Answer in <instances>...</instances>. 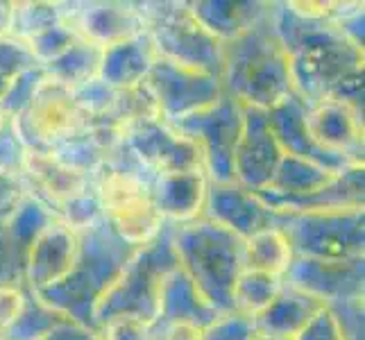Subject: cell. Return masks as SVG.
I'll return each mask as SVG.
<instances>
[{
	"label": "cell",
	"instance_id": "cell-30",
	"mask_svg": "<svg viewBox=\"0 0 365 340\" xmlns=\"http://www.w3.org/2000/svg\"><path fill=\"white\" fill-rule=\"evenodd\" d=\"M282 277L243 268L234 284V313L255 318L282 291Z\"/></svg>",
	"mask_w": 365,
	"mask_h": 340
},
{
	"label": "cell",
	"instance_id": "cell-12",
	"mask_svg": "<svg viewBox=\"0 0 365 340\" xmlns=\"http://www.w3.org/2000/svg\"><path fill=\"white\" fill-rule=\"evenodd\" d=\"M145 84L153 91L161 118L166 123L202 111L216 105L225 96L222 82L218 78L178 66L166 59L155 61L153 71L145 78Z\"/></svg>",
	"mask_w": 365,
	"mask_h": 340
},
{
	"label": "cell",
	"instance_id": "cell-4",
	"mask_svg": "<svg viewBox=\"0 0 365 340\" xmlns=\"http://www.w3.org/2000/svg\"><path fill=\"white\" fill-rule=\"evenodd\" d=\"M170 227L180 268L191 277L209 306L220 316L234 313V284L243 270L245 241L205 216Z\"/></svg>",
	"mask_w": 365,
	"mask_h": 340
},
{
	"label": "cell",
	"instance_id": "cell-39",
	"mask_svg": "<svg viewBox=\"0 0 365 340\" xmlns=\"http://www.w3.org/2000/svg\"><path fill=\"white\" fill-rule=\"evenodd\" d=\"M150 324L130 318V316H118L105 322L96 334H100L103 340H148Z\"/></svg>",
	"mask_w": 365,
	"mask_h": 340
},
{
	"label": "cell",
	"instance_id": "cell-31",
	"mask_svg": "<svg viewBox=\"0 0 365 340\" xmlns=\"http://www.w3.org/2000/svg\"><path fill=\"white\" fill-rule=\"evenodd\" d=\"M64 21L61 3H11V19L7 34L28 41L32 36Z\"/></svg>",
	"mask_w": 365,
	"mask_h": 340
},
{
	"label": "cell",
	"instance_id": "cell-8",
	"mask_svg": "<svg viewBox=\"0 0 365 340\" xmlns=\"http://www.w3.org/2000/svg\"><path fill=\"white\" fill-rule=\"evenodd\" d=\"M168 125L197 145L211 184H234V153L243 132V107L236 100L225 93L216 105Z\"/></svg>",
	"mask_w": 365,
	"mask_h": 340
},
{
	"label": "cell",
	"instance_id": "cell-9",
	"mask_svg": "<svg viewBox=\"0 0 365 340\" xmlns=\"http://www.w3.org/2000/svg\"><path fill=\"white\" fill-rule=\"evenodd\" d=\"M98 191L105 220L132 247L155 241L166 227L153 202L150 184L134 175L105 166L98 172Z\"/></svg>",
	"mask_w": 365,
	"mask_h": 340
},
{
	"label": "cell",
	"instance_id": "cell-18",
	"mask_svg": "<svg viewBox=\"0 0 365 340\" xmlns=\"http://www.w3.org/2000/svg\"><path fill=\"white\" fill-rule=\"evenodd\" d=\"M263 205L277 213H327L356 211L365 205V168L354 166L311 195H277L272 191L255 193Z\"/></svg>",
	"mask_w": 365,
	"mask_h": 340
},
{
	"label": "cell",
	"instance_id": "cell-48",
	"mask_svg": "<svg viewBox=\"0 0 365 340\" xmlns=\"http://www.w3.org/2000/svg\"><path fill=\"white\" fill-rule=\"evenodd\" d=\"M0 340H5V338H3V336H0Z\"/></svg>",
	"mask_w": 365,
	"mask_h": 340
},
{
	"label": "cell",
	"instance_id": "cell-24",
	"mask_svg": "<svg viewBox=\"0 0 365 340\" xmlns=\"http://www.w3.org/2000/svg\"><path fill=\"white\" fill-rule=\"evenodd\" d=\"M218 318L222 316L213 306H209V302L200 295L193 279L180 266L166 274L159 295V318L155 322L188 324L205 331Z\"/></svg>",
	"mask_w": 365,
	"mask_h": 340
},
{
	"label": "cell",
	"instance_id": "cell-47",
	"mask_svg": "<svg viewBox=\"0 0 365 340\" xmlns=\"http://www.w3.org/2000/svg\"><path fill=\"white\" fill-rule=\"evenodd\" d=\"M252 340H277V338H261V336H255Z\"/></svg>",
	"mask_w": 365,
	"mask_h": 340
},
{
	"label": "cell",
	"instance_id": "cell-17",
	"mask_svg": "<svg viewBox=\"0 0 365 340\" xmlns=\"http://www.w3.org/2000/svg\"><path fill=\"white\" fill-rule=\"evenodd\" d=\"M266 116H268V125L277 138V143L284 150V155L311 161V163H316V166L329 172H336V175H341L354 166H361V163H354L341 155H334L313 141L307 130V105L302 103L297 96L286 98L284 103L268 109Z\"/></svg>",
	"mask_w": 365,
	"mask_h": 340
},
{
	"label": "cell",
	"instance_id": "cell-14",
	"mask_svg": "<svg viewBox=\"0 0 365 340\" xmlns=\"http://www.w3.org/2000/svg\"><path fill=\"white\" fill-rule=\"evenodd\" d=\"M284 157L263 109L243 107V132L234 153V184L245 191L268 188Z\"/></svg>",
	"mask_w": 365,
	"mask_h": 340
},
{
	"label": "cell",
	"instance_id": "cell-32",
	"mask_svg": "<svg viewBox=\"0 0 365 340\" xmlns=\"http://www.w3.org/2000/svg\"><path fill=\"white\" fill-rule=\"evenodd\" d=\"M61 320H68V318L59 316V313H55L53 309H48L30 293L28 304H25L21 318L3 334V338L5 340H41Z\"/></svg>",
	"mask_w": 365,
	"mask_h": 340
},
{
	"label": "cell",
	"instance_id": "cell-25",
	"mask_svg": "<svg viewBox=\"0 0 365 340\" xmlns=\"http://www.w3.org/2000/svg\"><path fill=\"white\" fill-rule=\"evenodd\" d=\"M188 9L211 36L227 43L266 19L272 9V3H261V0H197V3H188Z\"/></svg>",
	"mask_w": 365,
	"mask_h": 340
},
{
	"label": "cell",
	"instance_id": "cell-7",
	"mask_svg": "<svg viewBox=\"0 0 365 340\" xmlns=\"http://www.w3.org/2000/svg\"><path fill=\"white\" fill-rule=\"evenodd\" d=\"M272 227L288 241L293 257L347 261L365 257V211L277 213Z\"/></svg>",
	"mask_w": 365,
	"mask_h": 340
},
{
	"label": "cell",
	"instance_id": "cell-26",
	"mask_svg": "<svg viewBox=\"0 0 365 340\" xmlns=\"http://www.w3.org/2000/svg\"><path fill=\"white\" fill-rule=\"evenodd\" d=\"M53 220H57V213L50 207H46L36 195H32L28 188V193L21 197V202L14 207V211H11L9 218L5 220V234L9 238V245L14 247L23 266H25L28 247Z\"/></svg>",
	"mask_w": 365,
	"mask_h": 340
},
{
	"label": "cell",
	"instance_id": "cell-41",
	"mask_svg": "<svg viewBox=\"0 0 365 340\" xmlns=\"http://www.w3.org/2000/svg\"><path fill=\"white\" fill-rule=\"evenodd\" d=\"M23 145L16 136L14 123L0 132V172H23Z\"/></svg>",
	"mask_w": 365,
	"mask_h": 340
},
{
	"label": "cell",
	"instance_id": "cell-38",
	"mask_svg": "<svg viewBox=\"0 0 365 340\" xmlns=\"http://www.w3.org/2000/svg\"><path fill=\"white\" fill-rule=\"evenodd\" d=\"M28 297L30 293L23 284L0 286V336L21 318L25 304H28Z\"/></svg>",
	"mask_w": 365,
	"mask_h": 340
},
{
	"label": "cell",
	"instance_id": "cell-28",
	"mask_svg": "<svg viewBox=\"0 0 365 340\" xmlns=\"http://www.w3.org/2000/svg\"><path fill=\"white\" fill-rule=\"evenodd\" d=\"M336 177H338L336 172L324 170V168L316 166V163L284 155L279 166H277V172H274L270 186L263 188V191L299 197V195H311V193L320 191V188L331 184Z\"/></svg>",
	"mask_w": 365,
	"mask_h": 340
},
{
	"label": "cell",
	"instance_id": "cell-34",
	"mask_svg": "<svg viewBox=\"0 0 365 340\" xmlns=\"http://www.w3.org/2000/svg\"><path fill=\"white\" fill-rule=\"evenodd\" d=\"M78 39L80 36L68 28L66 21H61V23L53 25V28H48L46 32L32 36V39H28L25 43H28L36 64L46 66L50 61H55L59 55H64Z\"/></svg>",
	"mask_w": 365,
	"mask_h": 340
},
{
	"label": "cell",
	"instance_id": "cell-6",
	"mask_svg": "<svg viewBox=\"0 0 365 340\" xmlns=\"http://www.w3.org/2000/svg\"><path fill=\"white\" fill-rule=\"evenodd\" d=\"M145 32L155 43L159 59L222 78L225 43L211 36L188 9V3H141Z\"/></svg>",
	"mask_w": 365,
	"mask_h": 340
},
{
	"label": "cell",
	"instance_id": "cell-16",
	"mask_svg": "<svg viewBox=\"0 0 365 340\" xmlns=\"http://www.w3.org/2000/svg\"><path fill=\"white\" fill-rule=\"evenodd\" d=\"M80 234L64 220H53L34 238L25 254L23 286L30 293H39L43 288L55 286L71 270L78 254Z\"/></svg>",
	"mask_w": 365,
	"mask_h": 340
},
{
	"label": "cell",
	"instance_id": "cell-19",
	"mask_svg": "<svg viewBox=\"0 0 365 340\" xmlns=\"http://www.w3.org/2000/svg\"><path fill=\"white\" fill-rule=\"evenodd\" d=\"M307 130L320 148L363 166V118L354 109L334 100L307 107Z\"/></svg>",
	"mask_w": 365,
	"mask_h": 340
},
{
	"label": "cell",
	"instance_id": "cell-21",
	"mask_svg": "<svg viewBox=\"0 0 365 340\" xmlns=\"http://www.w3.org/2000/svg\"><path fill=\"white\" fill-rule=\"evenodd\" d=\"M209 180L205 170L161 172L155 177L150 193L161 218L168 225H184L202 216Z\"/></svg>",
	"mask_w": 365,
	"mask_h": 340
},
{
	"label": "cell",
	"instance_id": "cell-44",
	"mask_svg": "<svg viewBox=\"0 0 365 340\" xmlns=\"http://www.w3.org/2000/svg\"><path fill=\"white\" fill-rule=\"evenodd\" d=\"M41 340H103L100 334L86 329V326L73 322V320H61L57 326H53Z\"/></svg>",
	"mask_w": 365,
	"mask_h": 340
},
{
	"label": "cell",
	"instance_id": "cell-20",
	"mask_svg": "<svg viewBox=\"0 0 365 340\" xmlns=\"http://www.w3.org/2000/svg\"><path fill=\"white\" fill-rule=\"evenodd\" d=\"M202 216L227 227L243 241L252 234L272 225V211L261 200L238 184H211L207 188V202Z\"/></svg>",
	"mask_w": 365,
	"mask_h": 340
},
{
	"label": "cell",
	"instance_id": "cell-5",
	"mask_svg": "<svg viewBox=\"0 0 365 340\" xmlns=\"http://www.w3.org/2000/svg\"><path fill=\"white\" fill-rule=\"evenodd\" d=\"M178 266L180 259L173 247V227L166 222L155 241L134 252V257L120 270L118 279L96 304L93 331L118 316H130L153 324L159 318L161 284Z\"/></svg>",
	"mask_w": 365,
	"mask_h": 340
},
{
	"label": "cell",
	"instance_id": "cell-29",
	"mask_svg": "<svg viewBox=\"0 0 365 340\" xmlns=\"http://www.w3.org/2000/svg\"><path fill=\"white\" fill-rule=\"evenodd\" d=\"M293 261V252L288 247L286 236L277 227H266L245 238L243 245V268L261 270L274 277H284L288 263Z\"/></svg>",
	"mask_w": 365,
	"mask_h": 340
},
{
	"label": "cell",
	"instance_id": "cell-37",
	"mask_svg": "<svg viewBox=\"0 0 365 340\" xmlns=\"http://www.w3.org/2000/svg\"><path fill=\"white\" fill-rule=\"evenodd\" d=\"M341 326L343 340H363V299L351 302H336V304L327 306Z\"/></svg>",
	"mask_w": 365,
	"mask_h": 340
},
{
	"label": "cell",
	"instance_id": "cell-15",
	"mask_svg": "<svg viewBox=\"0 0 365 340\" xmlns=\"http://www.w3.org/2000/svg\"><path fill=\"white\" fill-rule=\"evenodd\" d=\"M68 28L98 48L145 32L141 3H61Z\"/></svg>",
	"mask_w": 365,
	"mask_h": 340
},
{
	"label": "cell",
	"instance_id": "cell-22",
	"mask_svg": "<svg viewBox=\"0 0 365 340\" xmlns=\"http://www.w3.org/2000/svg\"><path fill=\"white\" fill-rule=\"evenodd\" d=\"M159 59L155 43L148 32H141L114 46L103 48L98 80L114 91H128L143 84L148 73Z\"/></svg>",
	"mask_w": 365,
	"mask_h": 340
},
{
	"label": "cell",
	"instance_id": "cell-43",
	"mask_svg": "<svg viewBox=\"0 0 365 340\" xmlns=\"http://www.w3.org/2000/svg\"><path fill=\"white\" fill-rule=\"evenodd\" d=\"M295 340H343V336H341V326H338L336 318L331 316V311L324 306L318 316L302 329V334Z\"/></svg>",
	"mask_w": 365,
	"mask_h": 340
},
{
	"label": "cell",
	"instance_id": "cell-45",
	"mask_svg": "<svg viewBox=\"0 0 365 340\" xmlns=\"http://www.w3.org/2000/svg\"><path fill=\"white\" fill-rule=\"evenodd\" d=\"M9 19H11V3L0 0V36L7 34L9 30Z\"/></svg>",
	"mask_w": 365,
	"mask_h": 340
},
{
	"label": "cell",
	"instance_id": "cell-3",
	"mask_svg": "<svg viewBox=\"0 0 365 340\" xmlns=\"http://www.w3.org/2000/svg\"><path fill=\"white\" fill-rule=\"evenodd\" d=\"M222 89L241 107L268 111L295 96L286 50L270 14L222 48Z\"/></svg>",
	"mask_w": 365,
	"mask_h": 340
},
{
	"label": "cell",
	"instance_id": "cell-13",
	"mask_svg": "<svg viewBox=\"0 0 365 340\" xmlns=\"http://www.w3.org/2000/svg\"><path fill=\"white\" fill-rule=\"evenodd\" d=\"M282 284L320 299L324 306L336 304V302L363 299L365 257L347 261L293 257L282 277Z\"/></svg>",
	"mask_w": 365,
	"mask_h": 340
},
{
	"label": "cell",
	"instance_id": "cell-46",
	"mask_svg": "<svg viewBox=\"0 0 365 340\" xmlns=\"http://www.w3.org/2000/svg\"><path fill=\"white\" fill-rule=\"evenodd\" d=\"M7 125H9V118L3 113V109H0V132H3V130L7 128Z\"/></svg>",
	"mask_w": 365,
	"mask_h": 340
},
{
	"label": "cell",
	"instance_id": "cell-35",
	"mask_svg": "<svg viewBox=\"0 0 365 340\" xmlns=\"http://www.w3.org/2000/svg\"><path fill=\"white\" fill-rule=\"evenodd\" d=\"M71 96L75 100V105H78L89 120H96V118H103L105 113L111 109L114 105V98H116V91L109 89L107 84H103L98 78L86 82L82 86H75L71 89Z\"/></svg>",
	"mask_w": 365,
	"mask_h": 340
},
{
	"label": "cell",
	"instance_id": "cell-33",
	"mask_svg": "<svg viewBox=\"0 0 365 340\" xmlns=\"http://www.w3.org/2000/svg\"><path fill=\"white\" fill-rule=\"evenodd\" d=\"M43 80H46L43 68L34 66L30 71L16 75V78L5 86V91L0 93V109H3V113L9 120L19 118L21 113L28 109V105L32 103V98L39 91Z\"/></svg>",
	"mask_w": 365,
	"mask_h": 340
},
{
	"label": "cell",
	"instance_id": "cell-40",
	"mask_svg": "<svg viewBox=\"0 0 365 340\" xmlns=\"http://www.w3.org/2000/svg\"><path fill=\"white\" fill-rule=\"evenodd\" d=\"M25 193H28V184L23 172H0V222L9 218Z\"/></svg>",
	"mask_w": 365,
	"mask_h": 340
},
{
	"label": "cell",
	"instance_id": "cell-2",
	"mask_svg": "<svg viewBox=\"0 0 365 340\" xmlns=\"http://www.w3.org/2000/svg\"><path fill=\"white\" fill-rule=\"evenodd\" d=\"M78 254L71 270L55 286L43 288L39 293H32L36 299L53 309L59 316L78 322L93 331V309L103 295L118 279L134 252L132 247L111 230V225L100 218L96 225L78 232Z\"/></svg>",
	"mask_w": 365,
	"mask_h": 340
},
{
	"label": "cell",
	"instance_id": "cell-36",
	"mask_svg": "<svg viewBox=\"0 0 365 340\" xmlns=\"http://www.w3.org/2000/svg\"><path fill=\"white\" fill-rule=\"evenodd\" d=\"M252 338H255L252 320L241 316V313H227V316L218 318L200 336V340H252Z\"/></svg>",
	"mask_w": 365,
	"mask_h": 340
},
{
	"label": "cell",
	"instance_id": "cell-11",
	"mask_svg": "<svg viewBox=\"0 0 365 340\" xmlns=\"http://www.w3.org/2000/svg\"><path fill=\"white\" fill-rule=\"evenodd\" d=\"M11 123L23 150L48 153L53 145L86 130L91 120L75 105L71 89L46 78L28 109L19 118H11Z\"/></svg>",
	"mask_w": 365,
	"mask_h": 340
},
{
	"label": "cell",
	"instance_id": "cell-1",
	"mask_svg": "<svg viewBox=\"0 0 365 340\" xmlns=\"http://www.w3.org/2000/svg\"><path fill=\"white\" fill-rule=\"evenodd\" d=\"M270 23L286 50L295 96L307 107L343 103L363 118V48L334 19L299 16L286 3H272Z\"/></svg>",
	"mask_w": 365,
	"mask_h": 340
},
{
	"label": "cell",
	"instance_id": "cell-27",
	"mask_svg": "<svg viewBox=\"0 0 365 340\" xmlns=\"http://www.w3.org/2000/svg\"><path fill=\"white\" fill-rule=\"evenodd\" d=\"M100 57H103V48L78 39L64 55H59L55 61H50L41 68L50 82L66 86V89H75V86H82L98 78Z\"/></svg>",
	"mask_w": 365,
	"mask_h": 340
},
{
	"label": "cell",
	"instance_id": "cell-42",
	"mask_svg": "<svg viewBox=\"0 0 365 340\" xmlns=\"http://www.w3.org/2000/svg\"><path fill=\"white\" fill-rule=\"evenodd\" d=\"M7 284H23V263L9 245L5 222H0V286Z\"/></svg>",
	"mask_w": 365,
	"mask_h": 340
},
{
	"label": "cell",
	"instance_id": "cell-23",
	"mask_svg": "<svg viewBox=\"0 0 365 340\" xmlns=\"http://www.w3.org/2000/svg\"><path fill=\"white\" fill-rule=\"evenodd\" d=\"M324 309L320 299L311 297L291 286H282L270 304L259 316L252 318L255 336L277 338V340H295L302 329Z\"/></svg>",
	"mask_w": 365,
	"mask_h": 340
},
{
	"label": "cell",
	"instance_id": "cell-10",
	"mask_svg": "<svg viewBox=\"0 0 365 340\" xmlns=\"http://www.w3.org/2000/svg\"><path fill=\"white\" fill-rule=\"evenodd\" d=\"M111 150L153 177L161 172L205 170L197 145L180 136L161 116L125 123Z\"/></svg>",
	"mask_w": 365,
	"mask_h": 340
}]
</instances>
